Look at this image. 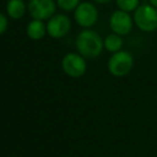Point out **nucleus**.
<instances>
[{"label":"nucleus","instance_id":"nucleus-3","mask_svg":"<svg viewBox=\"0 0 157 157\" xmlns=\"http://www.w3.org/2000/svg\"><path fill=\"white\" fill-rule=\"evenodd\" d=\"M135 59L127 51H118L113 53L108 60V70L115 78H123L130 73L133 68Z\"/></svg>","mask_w":157,"mask_h":157},{"label":"nucleus","instance_id":"nucleus-8","mask_svg":"<svg viewBox=\"0 0 157 157\" xmlns=\"http://www.w3.org/2000/svg\"><path fill=\"white\" fill-rule=\"evenodd\" d=\"M109 25L112 33L124 37L132 30L135 22H133V17L128 12L117 9L110 16Z\"/></svg>","mask_w":157,"mask_h":157},{"label":"nucleus","instance_id":"nucleus-4","mask_svg":"<svg viewBox=\"0 0 157 157\" xmlns=\"http://www.w3.org/2000/svg\"><path fill=\"white\" fill-rule=\"evenodd\" d=\"M75 23L83 28H92L99 18V12L95 3L90 1H83L73 11Z\"/></svg>","mask_w":157,"mask_h":157},{"label":"nucleus","instance_id":"nucleus-12","mask_svg":"<svg viewBox=\"0 0 157 157\" xmlns=\"http://www.w3.org/2000/svg\"><path fill=\"white\" fill-rule=\"evenodd\" d=\"M116 7L118 10L125 12H135L140 6V0H115Z\"/></svg>","mask_w":157,"mask_h":157},{"label":"nucleus","instance_id":"nucleus-13","mask_svg":"<svg viewBox=\"0 0 157 157\" xmlns=\"http://www.w3.org/2000/svg\"><path fill=\"white\" fill-rule=\"evenodd\" d=\"M57 7L65 12H73L81 3V0H55Z\"/></svg>","mask_w":157,"mask_h":157},{"label":"nucleus","instance_id":"nucleus-6","mask_svg":"<svg viewBox=\"0 0 157 157\" xmlns=\"http://www.w3.org/2000/svg\"><path fill=\"white\" fill-rule=\"evenodd\" d=\"M28 13L35 20L48 21L56 14V1L54 0H29Z\"/></svg>","mask_w":157,"mask_h":157},{"label":"nucleus","instance_id":"nucleus-7","mask_svg":"<svg viewBox=\"0 0 157 157\" xmlns=\"http://www.w3.org/2000/svg\"><path fill=\"white\" fill-rule=\"evenodd\" d=\"M71 25V20L66 14H54L46 23L48 35L53 39H61L69 33Z\"/></svg>","mask_w":157,"mask_h":157},{"label":"nucleus","instance_id":"nucleus-10","mask_svg":"<svg viewBox=\"0 0 157 157\" xmlns=\"http://www.w3.org/2000/svg\"><path fill=\"white\" fill-rule=\"evenodd\" d=\"M28 11L24 0H9L6 6V13L12 20H21Z\"/></svg>","mask_w":157,"mask_h":157},{"label":"nucleus","instance_id":"nucleus-16","mask_svg":"<svg viewBox=\"0 0 157 157\" xmlns=\"http://www.w3.org/2000/svg\"><path fill=\"white\" fill-rule=\"evenodd\" d=\"M148 2L152 6H154L155 8H157V0H148Z\"/></svg>","mask_w":157,"mask_h":157},{"label":"nucleus","instance_id":"nucleus-5","mask_svg":"<svg viewBox=\"0 0 157 157\" xmlns=\"http://www.w3.org/2000/svg\"><path fill=\"white\" fill-rule=\"evenodd\" d=\"M85 59L78 53H68L61 59V68L70 78H81L87 69Z\"/></svg>","mask_w":157,"mask_h":157},{"label":"nucleus","instance_id":"nucleus-2","mask_svg":"<svg viewBox=\"0 0 157 157\" xmlns=\"http://www.w3.org/2000/svg\"><path fill=\"white\" fill-rule=\"evenodd\" d=\"M135 25L144 33L157 30V8L151 3H142L133 12Z\"/></svg>","mask_w":157,"mask_h":157},{"label":"nucleus","instance_id":"nucleus-15","mask_svg":"<svg viewBox=\"0 0 157 157\" xmlns=\"http://www.w3.org/2000/svg\"><path fill=\"white\" fill-rule=\"evenodd\" d=\"M95 3H98V5H107V3L111 2L112 0H93Z\"/></svg>","mask_w":157,"mask_h":157},{"label":"nucleus","instance_id":"nucleus-11","mask_svg":"<svg viewBox=\"0 0 157 157\" xmlns=\"http://www.w3.org/2000/svg\"><path fill=\"white\" fill-rule=\"evenodd\" d=\"M103 44H105V48L110 53H116L118 51L122 50L123 46V39L122 36L116 35V33H112L108 35L103 40Z\"/></svg>","mask_w":157,"mask_h":157},{"label":"nucleus","instance_id":"nucleus-14","mask_svg":"<svg viewBox=\"0 0 157 157\" xmlns=\"http://www.w3.org/2000/svg\"><path fill=\"white\" fill-rule=\"evenodd\" d=\"M8 26H9V21H8V15H6L5 13L0 14V33H3L7 31Z\"/></svg>","mask_w":157,"mask_h":157},{"label":"nucleus","instance_id":"nucleus-1","mask_svg":"<svg viewBox=\"0 0 157 157\" xmlns=\"http://www.w3.org/2000/svg\"><path fill=\"white\" fill-rule=\"evenodd\" d=\"M75 48L78 54H81L84 58L93 59L97 58L101 54L105 44L102 38L97 31L85 28L76 36Z\"/></svg>","mask_w":157,"mask_h":157},{"label":"nucleus","instance_id":"nucleus-9","mask_svg":"<svg viewBox=\"0 0 157 157\" xmlns=\"http://www.w3.org/2000/svg\"><path fill=\"white\" fill-rule=\"evenodd\" d=\"M26 33L29 39L33 40V41L42 40L45 37L46 33H48L46 24L44 23V21L33 18V20L28 23V25H27Z\"/></svg>","mask_w":157,"mask_h":157}]
</instances>
